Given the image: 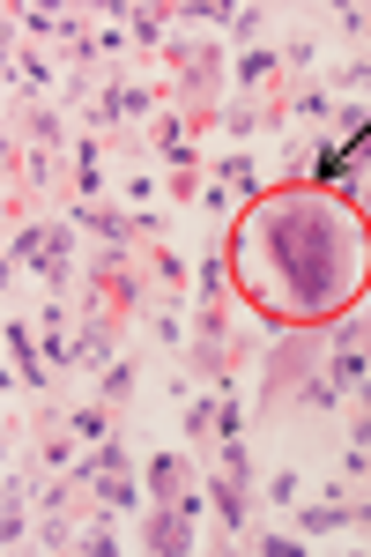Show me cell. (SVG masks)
Segmentation results:
<instances>
[{
    "instance_id": "2e32d148",
    "label": "cell",
    "mask_w": 371,
    "mask_h": 557,
    "mask_svg": "<svg viewBox=\"0 0 371 557\" xmlns=\"http://www.w3.org/2000/svg\"><path fill=\"white\" fill-rule=\"evenodd\" d=\"M67 431H75V438H83V446H104V438H112V431H120V409H112V401H97V394H89V401H75V409H67Z\"/></svg>"
},
{
    "instance_id": "d6986e66",
    "label": "cell",
    "mask_w": 371,
    "mask_h": 557,
    "mask_svg": "<svg viewBox=\"0 0 371 557\" xmlns=\"http://www.w3.org/2000/svg\"><path fill=\"white\" fill-rule=\"evenodd\" d=\"M260 498H268V506H275V513L289 520V506L305 498V469H297V461H283V469H275L268 483H260Z\"/></svg>"
},
{
    "instance_id": "9c48e42d",
    "label": "cell",
    "mask_w": 371,
    "mask_h": 557,
    "mask_svg": "<svg viewBox=\"0 0 371 557\" xmlns=\"http://www.w3.org/2000/svg\"><path fill=\"white\" fill-rule=\"evenodd\" d=\"M149 469H141V483H149V506H171V498H186L194 483H201V454H141Z\"/></svg>"
},
{
    "instance_id": "277c9868",
    "label": "cell",
    "mask_w": 371,
    "mask_h": 557,
    "mask_svg": "<svg viewBox=\"0 0 371 557\" xmlns=\"http://www.w3.org/2000/svg\"><path fill=\"white\" fill-rule=\"evenodd\" d=\"M104 157H112V141L97 127L75 134V164H67V201H104V194H120L112 178H104Z\"/></svg>"
},
{
    "instance_id": "8fae6325",
    "label": "cell",
    "mask_w": 371,
    "mask_h": 557,
    "mask_svg": "<svg viewBox=\"0 0 371 557\" xmlns=\"http://www.w3.org/2000/svg\"><path fill=\"white\" fill-rule=\"evenodd\" d=\"M141 260H149V275H157V290H164V298H194V260L178 253L171 238L141 246Z\"/></svg>"
},
{
    "instance_id": "d4e9b609",
    "label": "cell",
    "mask_w": 371,
    "mask_h": 557,
    "mask_svg": "<svg viewBox=\"0 0 371 557\" xmlns=\"http://www.w3.org/2000/svg\"><path fill=\"white\" fill-rule=\"evenodd\" d=\"M260 30H268V8H238V15H231V45H238V52L260 45Z\"/></svg>"
},
{
    "instance_id": "e0dca14e",
    "label": "cell",
    "mask_w": 371,
    "mask_h": 557,
    "mask_svg": "<svg viewBox=\"0 0 371 557\" xmlns=\"http://www.w3.org/2000/svg\"><path fill=\"white\" fill-rule=\"evenodd\" d=\"M134 386H141V357L134 349H120L104 372H97V401H112V409H126L134 401Z\"/></svg>"
},
{
    "instance_id": "9a60e30c",
    "label": "cell",
    "mask_w": 371,
    "mask_h": 557,
    "mask_svg": "<svg viewBox=\"0 0 371 557\" xmlns=\"http://www.w3.org/2000/svg\"><path fill=\"white\" fill-rule=\"evenodd\" d=\"M45 238H52V215H30V223H8V275L15 268H38Z\"/></svg>"
},
{
    "instance_id": "4316f807",
    "label": "cell",
    "mask_w": 371,
    "mask_h": 557,
    "mask_svg": "<svg viewBox=\"0 0 371 557\" xmlns=\"http://www.w3.org/2000/svg\"><path fill=\"white\" fill-rule=\"evenodd\" d=\"M349 513H357V535H364V550H371V491H349Z\"/></svg>"
},
{
    "instance_id": "44dd1931",
    "label": "cell",
    "mask_w": 371,
    "mask_h": 557,
    "mask_svg": "<svg viewBox=\"0 0 371 557\" xmlns=\"http://www.w3.org/2000/svg\"><path fill=\"white\" fill-rule=\"evenodd\" d=\"M157 194H164V172H141V164H134L112 201H126V209H157Z\"/></svg>"
},
{
    "instance_id": "484cf974",
    "label": "cell",
    "mask_w": 371,
    "mask_h": 557,
    "mask_svg": "<svg viewBox=\"0 0 371 557\" xmlns=\"http://www.w3.org/2000/svg\"><path fill=\"white\" fill-rule=\"evenodd\" d=\"M342 424H349V446H371V401H349Z\"/></svg>"
},
{
    "instance_id": "cb8c5ba5",
    "label": "cell",
    "mask_w": 371,
    "mask_h": 557,
    "mask_svg": "<svg viewBox=\"0 0 371 557\" xmlns=\"http://www.w3.org/2000/svg\"><path fill=\"white\" fill-rule=\"evenodd\" d=\"M342 491H371V446H342Z\"/></svg>"
},
{
    "instance_id": "ac0fdd59",
    "label": "cell",
    "mask_w": 371,
    "mask_h": 557,
    "mask_svg": "<svg viewBox=\"0 0 371 557\" xmlns=\"http://www.w3.org/2000/svg\"><path fill=\"white\" fill-rule=\"evenodd\" d=\"M231 550H252V557H305L312 543H305L297 528H246V535H231Z\"/></svg>"
},
{
    "instance_id": "7a4b0ae2",
    "label": "cell",
    "mask_w": 371,
    "mask_h": 557,
    "mask_svg": "<svg viewBox=\"0 0 371 557\" xmlns=\"http://www.w3.org/2000/svg\"><path fill=\"white\" fill-rule=\"evenodd\" d=\"M349 386L327 372V335L320 327H275L260 364H252V424H283V417H342Z\"/></svg>"
},
{
    "instance_id": "7402d4cb",
    "label": "cell",
    "mask_w": 371,
    "mask_h": 557,
    "mask_svg": "<svg viewBox=\"0 0 371 557\" xmlns=\"http://www.w3.org/2000/svg\"><path fill=\"white\" fill-rule=\"evenodd\" d=\"M8 30H23V38H60V15L52 8H8Z\"/></svg>"
},
{
    "instance_id": "5bb4252c",
    "label": "cell",
    "mask_w": 371,
    "mask_h": 557,
    "mask_svg": "<svg viewBox=\"0 0 371 557\" xmlns=\"http://www.w3.org/2000/svg\"><path fill=\"white\" fill-rule=\"evenodd\" d=\"M283 67H289V83H312V67H320V15H305L283 38Z\"/></svg>"
},
{
    "instance_id": "4fadbf2b",
    "label": "cell",
    "mask_w": 371,
    "mask_h": 557,
    "mask_svg": "<svg viewBox=\"0 0 371 557\" xmlns=\"http://www.w3.org/2000/svg\"><path fill=\"white\" fill-rule=\"evenodd\" d=\"M97 506H112L120 520H141V513H149V483H134V469L97 475Z\"/></svg>"
},
{
    "instance_id": "ffe728a7",
    "label": "cell",
    "mask_w": 371,
    "mask_h": 557,
    "mask_svg": "<svg viewBox=\"0 0 371 557\" xmlns=\"http://www.w3.org/2000/svg\"><path fill=\"white\" fill-rule=\"evenodd\" d=\"M334 97H371V52H342V67H334Z\"/></svg>"
},
{
    "instance_id": "6da1fadb",
    "label": "cell",
    "mask_w": 371,
    "mask_h": 557,
    "mask_svg": "<svg viewBox=\"0 0 371 557\" xmlns=\"http://www.w3.org/2000/svg\"><path fill=\"white\" fill-rule=\"evenodd\" d=\"M231 246V305L268 327H320L349 320L371 283V223L349 186H297L275 178L260 201L223 231Z\"/></svg>"
},
{
    "instance_id": "5b68a950",
    "label": "cell",
    "mask_w": 371,
    "mask_h": 557,
    "mask_svg": "<svg viewBox=\"0 0 371 557\" xmlns=\"http://www.w3.org/2000/svg\"><path fill=\"white\" fill-rule=\"evenodd\" d=\"M231 83L246 89V97H283L289 89L283 45H246V52H231Z\"/></svg>"
},
{
    "instance_id": "ba28073f",
    "label": "cell",
    "mask_w": 371,
    "mask_h": 557,
    "mask_svg": "<svg viewBox=\"0 0 371 557\" xmlns=\"http://www.w3.org/2000/svg\"><path fill=\"white\" fill-rule=\"evenodd\" d=\"M289 528H297L305 543L349 535V528H357V513H349V491H327V498H297V506H289Z\"/></svg>"
},
{
    "instance_id": "3957f363",
    "label": "cell",
    "mask_w": 371,
    "mask_h": 557,
    "mask_svg": "<svg viewBox=\"0 0 371 557\" xmlns=\"http://www.w3.org/2000/svg\"><path fill=\"white\" fill-rule=\"evenodd\" d=\"M0 343H8V372L30 386V401H45V394H52V364H45V335H38V320H23V312L8 305V327H0Z\"/></svg>"
},
{
    "instance_id": "7c38bea8",
    "label": "cell",
    "mask_w": 371,
    "mask_h": 557,
    "mask_svg": "<svg viewBox=\"0 0 371 557\" xmlns=\"http://www.w3.org/2000/svg\"><path fill=\"white\" fill-rule=\"evenodd\" d=\"M223 298H231V246L208 238L201 260H194V305H223Z\"/></svg>"
},
{
    "instance_id": "83f0119b",
    "label": "cell",
    "mask_w": 371,
    "mask_h": 557,
    "mask_svg": "<svg viewBox=\"0 0 371 557\" xmlns=\"http://www.w3.org/2000/svg\"><path fill=\"white\" fill-rule=\"evenodd\" d=\"M349 194H357V209H364V223H371V164H364V172H349Z\"/></svg>"
},
{
    "instance_id": "52a82bcc",
    "label": "cell",
    "mask_w": 371,
    "mask_h": 557,
    "mask_svg": "<svg viewBox=\"0 0 371 557\" xmlns=\"http://www.w3.org/2000/svg\"><path fill=\"white\" fill-rule=\"evenodd\" d=\"M126 23V45H134V60H164V45H171V8H157V0H126V8H112Z\"/></svg>"
},
{
    "instance_id": "30bf717a",
    "label": "cell",
    "mask_w": 371,
    "mask_h": 557,
    "mask_svg": "<svg viewBox=\"0 0 371 557\" xmlns=\"http://www.w3.org/2000/svg\"><path fill=\"white\" fill-rule=\"evenodd\" d=\"M208 178H215V186H231V194H238V209L260 201V194L275 186V178L252 164V149H223V157H208Z\"/></svg>"
},
{
    "instance_id": "8992f818",
    "label": "cell",
    "mask_w": 371,
    "mask_h": 557,
    "mask_svg": "<svg viewBox=\"0 0 371 557\" xmlns=\"http://www.w3.org/2000/svg\"><path fill=\"white\" fill-rule=\"evenodd\" d=\"M283 112H289V127H305V134H334V120H342V97H334V83H289L283 89Z\"/></svg>"
},
{
    "instance_id": "603a6c76",
    "label": "cell",
    "mask_w": 371,
    "mask_h": 557,
    "mask_svg": "<svg viewBox=\"0 0 371 557\" xmlns=\"http://www.w3.org/2000/svg\"><path fill=\"white\" fill-rule=\"evenodd\" d=\"M320 23H327L334 38H349V45H357V52H364V23H371V8H327Z\"/></svg>"
}]
</instances>
